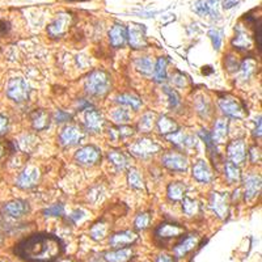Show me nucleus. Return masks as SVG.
<instances>
[{
	"mask_svg": "<svg viewBox=\"0 0 262 262\" xmlns=\"http://www.w3.org/2000/svg\"><path fill=\"white\" fill-rule=\"evenodd\" d=\"M15 253L29 262H54L63 253V244L53 235H31L17 244Z\"/></svg>",
	"mask_w": 262,
	"mask_h": 262,
	"instance_id": "f257e3e1",
	"label": "nucleus"
},
{
	"mask_svg": "<svg viewBox=\"0 0 262 262\" xmlns=\"http://www.w3.org/2000/svg\"><path fill=\"white\" fill-rule=\"evenodd\" d=\"M85 92L93 97H104L110 92L112 88V79L106 71L96 70L92 71L85 79Z\"/></svg>",
	"mask_w": 262,
	"mask_h": 262,
	"instance_id": "f03ea898",
	"label": "nucleus"
},
{
	"mask_svg": "<svg viewBox=\"0 0 262 262\" xmlns=\"http://www.w3.org/2000/svg\"><path fill=\"white\" fill-rule=\"evenodd\" d=\"M131 155H134L135 157L139 159H148V157L156 155L157 152L161 151V146L157 143L155 139L148 137H143L141 139L135 141L134 143L128 147Z\"/></svg>",
	"mask_w": 262,
	"mask_h": 262,
	"instance_id": "7ed1b4c3",
	"label": "nucleus"
},
{
	"mask_svg": "<svg viewBox=\"0 0 262 262\" xmlns=\"http://www.w3.org/2000/svg\"><path fill=\"white\" fill-rule=\"evenodd\" d=\"M30 94L29 84L22 78H12L7 84V96L17 104L28 101Z\"/></svg>",
	"mask_w": 262,
	"mask_h": 262,
	"instance_id": "20e7f679",
	"label": "nucleus"
},
{
	"mask_svg": "<svg viewBox=\"0 0 262 262\" xmlns=\"http://www.w3.org/2000/svg\"><path fill=\"white\" fill-rule=\"evenodd\" d=\"M101 160V150L99 147L89 144L79 148L75 153V161L79 166L93 167Z\"/></svg>",
	"mask_w": 262,
	"mask_h": 262,
	"instance_id": "39448f33",
	"label": "nucleus"
},
{
	"mask_svg": "<svg viewBox=\"0 0 262 262\" xmlns=\"http://www.w3.org/2000/svg\"><path fill=\"white\" fill-rule=\"evenodd\" d=\"M161 164L167 169L173 172H186L189 167V160L186 155L177 151H169L161 156Z\"/></svg>",
	"mask_w": 262,
	"mask_h": 262,
	"instance_id": "423d86ee",
	"label": "nucleus"
},
{
	"mask_svg": "<svg viewBox=\"0 0 262 262\" xmlns=\"http://www.w3.org/2000/svg\"><path fill=\"white\" fill-rule=\"evenodd\" d=\"M127 41L128 45L134 50L146 49L148 46L146 36V26L142 25V24H135V22L130 24V26L127 28Z\"/></svg>",
	"mask_w": 262,
	"mask_h": 262,
	"instance_id": "0eeeda50",
	"label": "nucleus"
},
{
	"mask_svg": "<svg viewBox=\"0 0 262 262\" xmlns=\"http://www.w3.org/2000/svg\"><path fill=\"white\" fill-rule=\"evenodd\" d=\"M85 138L84 130L78 125L66 126L59 134V144L63 147L78 146Z\"/></svg>",
	"mask_w": 262,
	"mask_h": 262,
	"instance_id": "6e6552de",
	"label": "nucleus"
},
{
	"mask_svg": "<svg viewBox=\"0 0 262 262\" xmlns=\"http://www.w3.org/2000/svg\"><path fill=\"white\" fill-rule=\"evenodd\" d=\"M209 206L219 219H225L230 214V195L227 193H211Z\"/></svg>",
	"mask_w": 262,
	"mask_h": 262,
	"instance_id": "1a4fd4ad",
	"label": "nucleus"
},
{
	"mask_svg": "<svg viewBox=\"0 0 262 262\" xmlns=\"http://www.w3.org/2000/svg\"><path fill=\"white\" fill-rule=\"evenodd\" d=\"M218 105L223 114L230 117V118L241 119L244 117V108L234 97L224 96L222 99H219Z\"/></svg>",
	"mask_w": 262,
	"mask_h": 262,
	"instance_id": "9d476101",
	"label": "nucleus"
},
{
	"mask_svg": "<svg viewBox=\"0 0 262 262\" xmlns=\"http://www.w3.org/2000/svg\"><path fill=\"white\" fill-rule=\"evenodd\" d=\"M247 144L243 139H235V141L228 143L227 156L231 162H234L236 166H241L247 160Z\"/></svg>",
	"mask_w": 262,
	"mask_h": 262,
	"instance_id": "9b49d317",
	"label": "nucleus"
},
{
	"mask_svg": "<svg viewBox=\"0 0 262 262\" xmlns=\"http://www.w3.org/2000/svg\"><path fill=\"white\" fill-rule=\"evenodd\" d=\"M72 22V16L70 13H59L56 16V19L47 26V33L53 38H59L66 35V31L69 30L70 25Z\"/></svg>",
	"mask_w": 262,
	"mask_h": 262,
	"instance_id": "f8f14e48",
	"label": "nucleus"
},
{
	"mask_svg": "<svg viewBox=\"0 0 262 262\" xmlns=\"http://www.w3.org/2000/svg\"><path fill=\"white\" fill-rule=\"evenodd\" d=\"M40 178H41L40 169L35 166H28L26 168H24V171H22L21 173H20L16 185H17L20 189L28 190V189H31V187L36 186V185L38 184Z\"/></svg>",
	"mask_w": 262,
	"mask_h": 262,
	"instance_id": "ddd939ff",
	"label": "nucleus"
},
{
	"mask_svg": "<svg viewBox=\"0 0 262 262\" xmlns=\"http://www.w3.org/2000/svg\"><path fill=\"white\" fill-rule=\"evenodd\" d=\"M185 234V228L181 224L172 222H164L155 230V236L159 240H171V239H176Z\"/></svg>",
	"mask_w": 262,
	"mask_h": 262,
	"instance_id": "4468645a",
	"label": "nucleus"
},
{
	"mask_svg": "<svg viewBox=\"0 0 262 262\" xmlns=\"http://www.w3.org/2000/svg\"><path fill=\"white\" fill-rule=\"evenodd\" d=\"M105 125V119H104L103 114L96 109H88L84 116V126L85 130L92 134H97L101 133Z\"/></svg>",
	"mask_w": 262,
	"mask_h": 262,
	"instance_id": "2eb2a0df",
	"label": "nucleus"
},
{
	"mask_svg": "<svg viewBox=\"0 0 262 262\" xmlns=\"http://www.w3.org/2000/svg\"><path fill=\"white\" fill-rule=\"evenodd\" d=\"M261 190V176L256 173H249L244 177V198L245 201H252L256 198Z\"/></svg>",
	"mask_w": 262,
	"mask_h": 262,
	"instance_id": "dca6fc26",
	"label": "nucleus"
},
{
	"mask_svg": "<svg viewBox=\"0 0 262 262\" xmlns=\"http://www.w3.org/2000/svg\"><path fill=\"white\" fill-rule=\"evenodd\" d=\"M166 138L167 141L171 142L172 144H175L178 148H181V150H184V148H193V147L196 146V138L193 134H187V133H185L184 130H180V128L176 133Z\"/></svg>",
	"mask_w": 262,
	"mask_h": 262,
	"instance_id": "f3484780",
	"label": "nucleus"
},
{
	"mask_svg": "<svg viewBox=\"0 0 262 262\" xmlns=\"http://www.w3.org/2000/svg\"><path fill=\"white\" fill-rule=\"evenodd\" d=\"M198 243H200V236H198V235H186V236L173 248V253H175V256L177 257V258H182V257L186 256L187 253H190L191 250L198 245Z\"/></svg>",
	"mask_w": 262,
	"mask_h": 262,
	"instance_id": "a211bd4d",
	"label": "nucleus"
},
{
	"mask_svg": "<svg viewBox=\"0 0 262 262\" xmlns=\"http://www.w3.org/2000/svg\"><path fill=\"white\" fill-rule=\"evenodd\" d=\"M137 240L138 235L134 231H122L112 235L109 239V244L112 248L119 249V248H125L127 245L134 244Z\"/></svg>",
	"mask_w": 262,
	"mask_h": 262,
	"instance_id": "6ab92c4d",
	"label": "nucleus"
},
{
	"mask_svg": "<svg viewBox=\"0 0 262 262\" xmlns=\"http://www.w3.org/2000/svg\"><path fill=\"white\" fill-rule=\"evenodd\" d=\"M191 175H193L194 180L201 184H209V182L212 181V172L211 168L209 167L205 160H198L193 166V169H191Z\"/></svg>",
	"mask_w": 262,
	"mask_h": 262,
	"instance_id": "aec40b11",
	"label": "nucleus"
},
{
	"mask_svg": "<svg viewBox=\"0 0 262 262\" xmlns=\"http://www.w3.org/2000/svg\"><path fill=\"white\" fill-rule=\"evenodd\" d=\"M232 46L237 50H250L252 49V37L241 25H237L236 29H235V38L232 41Z\"/></svg>",
	"mask_w": 262,
	"mask_h": 262,
	"instance_id": "412c9836",
	"label": "nucleus"
},
{
	"mask_svg": "<svg viewBox=\"0 0 262 262\" xmlns=\"http://www.w3.org/2000/svg\"><path fill=\"white\" fill-rule=\"evenodd\" d=\"M109 41L110 45L116 49L125 46V44L127 42V28L122 24L113 25L109 31Z\"/></svg>",
	"mask_w": 262,
	"mask_h": 262,
	"instance_id": "4be33fe9",
	"label": "nucleus"
},
{
	"mask_svg": "<svg viewBox=\"0 0 262 262\" xmlns=\"http://www.w3.org/2000/svg\"><path fill=\"white\" fill-rule=\"evenodd\" d=\"M4 212L7 215L11 216V218H16L19 219L21 216H24L25 214L29 212V205L26 201L22 200H15L8 202L4 206Z\"/></svg>",
	"mask_w": 262,
	"mask_h": 262,
	"instance_id": "5701e85b",
	"label": "nucleus"
},
{
	"mask_svg": "<svg viewBox=\"0 0 262 262\" xmlns=\"http://www.w3.org/2000/svg\"><path fill=\"white\" fill-rule=\"evenodd\" d=\"M228 130H230V123H228L227 119H216L211 134L212 141L215 142V143H224L228 137Z\"/></svg>",
	"mask_w": 262,
	"mask_h": 262,
	"instance_id": "b1692460",
	"label": "nucleus"
},
{
	"mask_svg": "<svg viewBox=\"0 0 262 262\" xmlns=\"http://www.w3.org/2000/svg\"><path fill=\"white\" fill-rule=\"evenodd\" d=\"M134 256L131 248H119L113 252H108L104 254L106 262H128Z\"/></svg>",
	"mask_w": 262,
	"mask_h": 262,
	"instance_id": "393cba45",
	"label": "nucleus"
},
{
	"mask_svg": "<svg viewBox=\"0 0 262 262\" xmlns=\"http://www.w3.org/2000/svg\"><path fill=\"white\" fill-rule=\"evenodd\" d=\"M134 67L143 76H152L153 69H155V62H153L151 56H138L134 60Z\"/></svg>",
	"mask_w": 262,
	"mask_h": 262,
	"instance_id": "a878e982",
	"label": "nucleus"
},
{
	"mask_svg": "<svg viewBox=\"0 0 262 262\" xmlns=\"http://www.w3.org/2000/svg\"><path fill=\"white\" fill-rule=\"evenodd\" d=\"M156 126L157 131L164 137H168L178 130L177 122L168 116H161L159 119H156Z\"/></svg>",
	"mask_w": 262,
	"mask_h": 262,
	"instance_id": "bb28decb",
	"label": "nucleus"
},
{
	"mask_svg": "<svg viewBox=\"0 0 262 262\" xmlns=\"http://www.w3.org/2000/svg\"><path fill=\"white\" fill-rule=\"evenodd\" d=\"M167 194H168V198L173 202H180L185 198V194H186V185L185 182L181 181H175L171 182L168 185V189H167Z\"/></svg>",
	"mask_w": 262,
	"mask_h": 262,
	"instance_id": "cd10ccee",
	"label": "nucleus"
},
{
	"mask_svg": "<svg viewBox=\"0 0 262 262\" xmlns=\"http://www.w3.org/2000/svg\"><path fill=\"white\" fill-rule=\"evenodd\" d=\"M200 137L202 138L203 142H205V144H206L207 151H209V155H210V157H211L212 161H214V164H218L219 160H220V153H219L216 143L212 141L211 134H210L207 130H203L202 128V130L200 131Z\"/></svg>",
	"mask_w": 262,
	"mask_h": 262,
	"instance_id": "c85d7f7f",
	"label": "nucleus"
},
{
	"mask_svg": "<svg viewBox=\"0 0 262 262\" xmlns=\"http://www.w3.org/2000/svg\"><path fill=\"white\" fill-rule=\"evenodd\" d=\"M108 160L112 162V166L117 171H125L128 167V157L127 155L118 150H112L108 152Z\"/></svg>",
	"mask_w": 262,
	"mask_h": 262,
	"instance_id": "c756f323",
	"label": "nucleus"
},
{
	"mask_svg": "<svg viewBox=\"0 0 262 262\" xmlns=\"http://www.w3.org/2000/svg\"><path fill=\"white\" fill-rule=\"evenodd\" d=\"M31 125L37 131H44L50 126V116L45 110H36L31 114Z\"/></svg>",
	"mask_w": 262,
	"mask_h": 262,
	"instance_id": "7c9ffc66",
	"label": "nucleus"
},
{
	"mask_svg": "<svg viewBox=\"0 0 262 262\" xmlns=\"http://www.w3.org/2000/svg\"><path fill=\"white\" fill-rule=\"evenodd\" d=\"M257 70V60L253 59V58H247L245 60L240 63V67H239V72H240V79L244 81L249 80L253 76V74L256 72Z\"/></svg>",
	"mask_w": 262,
	"mask_h": 262,
	"instance_id": "2f4dec72",
	"label": "nucleus"
},
{
	"mask_svg": "<svg viewBox=\"0 0 262 262\" xmlns=\"http://www.w3.org/2000/svg\"><path fill=\"white\" fill-rule=\"evenodd\" d=\"M224 176L230 184H237L241 180V171L239 166L231 161L224 162Z\"/></svg>",
	"mask_w": 262,
	"mask_h": 262,
	"instance_id": "473e14b6",
	"label": "nucleus"
},
{
	"mask_svg": "<svg viewBox=\"0 0 262 262\" xmlns=\"http://www.w3.org/2000/svg\"><path fill=\"white\" fill-rule=\"evenodd\" d=\"M156 114L152 112H148L141 117L139 122H138V130L141 133H150L153 128V126L156 125Z\"/></svg>",
	"mask_w": 262,
	"mask_h": 262,
	"instance_id": "72a5a7b5",
	"label": "nucleus"
},
{
	"mask_svg": "<svg viewBox=\"0 0 262 262\" xmlns=\"http://www.w3.org/2000/svg\"><path fill=\"white\" fill-rule=\"evenodd\" d=\"M167 58H159L157 62L155 63V69H153V80L156 83H164L167 80Z\"/></svg>",
	"mask_w": 262,
	"mask_h": 262,
	"instance_id": "f704fd0d",
	"label": "nucleus"
},
{
	"mask_svg": "<svg viewBox=\"0 0 262 262\" xmlns=\"http://www.w3.org/2000/svg\"><path fill=\"white\" fill-rule=\"evenodd\" d=\"M117 103L121 104V105L123 106H127V108H131V109L134 110L139 109L142 106V104H143L139 97L131 93H125L118 96L117 97Z\"/></svg>",
	"mask_w": 262,
	"mask_h": 262,
	"instance_id": "c9c22d12",
	"label": "nucleus"
},
{
	"mask_svg": "<svg viewBox=\"0 0 262 262\" xmlns=\"http://www.w3.org/2000/svg\"><path fill=\"white\" fill-rule=\"evenodd\" d=\"M127 182L133 189H138L141 190L144 187V180L142 177L141 172L138 171L137 168H131L127 173Z\"/></svg>",
	"mask_w": 262,
	"mask_h": 262,
	"instance_id": "e433bc0d",
	"label": "nucleus"
},
{
	"mask_svg": "<svg viewBox=\"0 0 262 262\" xmlns=\"http://www.w3.org/2000/svg\"><path fill=\"white\" fill-rule=\"evenodd\" d=\"M108 231H109V227H108V224L105 222H97L96 224L92 225L89 235H91L93 240L100 241L104 240L108 236Z\"/></svg>",
	"mask_w": 262,
	"mask_h": 262,
	"instance_id": "4c0bfd02",
	"label": "nucleus"
},
{
	"mask_svg": "<svg viewBox=\"0 0 262 262\" xmlns=\"http://www.w3.org/2000/svg\"><path fill=\"white\" fill-rule=\"evenodd\" d=\"M110 117L119 126L127 125L128 122L131 121V113L127 109H125V108H117V109H114L112 112V114H110Z\"/></svg>",
	"mask_w": 262,
	"mask_h": 262,
	"instance_id": "58836bf2",
	"label": "nucleus"
},
{
	"mask_svg": "<svg viewBox=\"0 0 262 262\" xmlns=\"http://www.w3.org/2000/svg\"><path fill=\"white\" fill-rule=\"evenodd\" d=\"M182 211L186 216L196 215L198 211H200V203H198V201L185 196L182 200Z\"/></svg>",
	"mask_w": 262,
	"mask_h": 262,
	"instance_id": "ea45409f",
	"label": "nucleus"
},
{
	"mask_svg": "<svg viewBox=\"0 0 262 262\" xmlns=\"http://www.w3.org/2000/svg\"><path fill=\"white\" fill-rule=\"evenodd\" d=\"M37 138L31 134H25L20 138L19 147L24 152H31L37 147Z\"/></svg>",
	"mask_w": 262,
	"mask_h": 262,
	"instance_id": "a19ab883",
	"label": "nucleus"
},
{
	"mask_svg": "<svg viewBox=\"0 0 262 262\" xmlns=\"http://www.w3.org/2000/svg\"><path fill=\"white\" fill-rule=\"evenodd\" d=\"M196 113L200 114L201 117L203 118H207L212 113V108H211V103H210L209 99L206 97H200L198 101H196Z\"/></svg>",
	"mask_w": 262,
	"mask_h": 262,
	"instance_id": "79ce46f5",
	"label": "nucleus"
},
{
	"mask_svg": "<svg viewBox=\"0 0 262 262\" xmlns=\"http://www.w3.org/2000/svg\"><path fill=\"white\" fill-rule=\"evenodd\" d=\"M164 89V93L168 96L169 99V106H171V109H177L178 106L181 105V97L178 96L177 92L175 91V89H172V88L169 87H164L162 88Z\"/></svg>",
	"mask_w": 262,
	"mask_h": 262,
	"instance_id": "37998d69",
	"label": "nucleus"
},
{
	"mask_svg": "<svg viewBox=\"0 0 262 262\" xmlns=\"http://www.w3.org/2000/svg\"><path fill=\"white\" fill-rule=\"evenodd\" d=\"M151 223V215L148 212H141V214H138L137 218H135V222L134 225L137 230L139 231H144L146 228H148Z\"/></svg>",
	"mask_w": 262,
	"mask_h": 262,
	"instance_id": "c03bdc74",
	"label": "nucleus"
},
{
	"mask_svg": "<svg viewBox=\"0 0 262 262\" xmlns=\"http://www.w3.org/2000/svg\"><path fill=\"white\" fill-rule=\"evenodd\" d=\"M63 214H64V207L60 203H54L44 210V215L47 218H58V216H62Z\"/></svg>",
	"mask_w": 262,
	"mask_h": 262,
	"instance_id": "a18cd8bd",
	"label": "nucleus"
},
{
	"mask_svg": "<svg viewBox=\"0 0 262 262\" xmlns=\"http://www.w3.org/2000/svg\"><path fill=\"white\" fill-rule=\"evenodd\" d=\"M209 37L210 40H211L214 49H215V50H220L223 42V31L219 30V29H210Z\"/></svg>",
	"mask_w": 262,
	"mask_h": 262,
	"instance_id": "49530a36",
	"label": "nucleus"
},
{
	"mask_svg": "<svg viewBox=\"0 0 262 262\" xmlns=\"http://www.w3.org/2000/svg\"><path fill=\"white\" fill-rule=\"evenodd\" d=\"M207 8H209V15L214 19H219L220 17V13H219V4H220V0H207L206 2Z\"/></svg>",
	"mask_w": 262,
	"mask_h": 262,
	"instance_id": "de8ad7c7",
	"label": "nucleus"
},
{
	"mask_svg": "<svg viewBox=\"0 0 262 262\" xmlns=\"http://www.w3.org/2000/svg\"><path fill=\"white\" fill-rule=\"evenodd\" d=\"M191 8H193V11L196 13V15H200V16L209 15V8H207V4L205 0H196Z\"/></svg>",
	"mask_w": 262,
	"mask_h": 262,
	"instance_id": "09e8293b",
	"label": "nucleus"
},
{
	"mask_svg": "<svg viewBox=\"0 0 262 262\" xmlns=\"http://www.w3.org/2000/svg\"><path fill=\"white\" fill-rule=\"evenodd\" d=\"M172 83L178 88H185L187 85V78L182 72H176L172 75Z\"/></svg>",
	"mask_w": 262,
	"mask_h": 262,
	"instance_id": "8fccbe9b",
	"label": "nucleus"
},
{
	"mask_svg": "<svg viewBox=\"0 0 262 262\" xmlns=\"http://www.w3.org/2000/svg\"><path fill=\"white\" fill-rule=\"evenodd\" d=\"M247 156L249 157V160L252 164H258L259 160H261V150H259V147H257V146L250 147L249 152H248Z\"/></svg>",
	"mask_w": 262,
	"mask_h": 262,
	"instance_id": "3c124183",
	"label": "nucleus"
},
{
	"mask_svg": "<svg viewBox=\"0 0 262 262\" xmlns=\"http://www.w3.org/2000/svg\"><path fill=\"white\" fill-rule=\"evenodd\" d=\"M85 218H87V212L83 211V210H80V209L74 210V211H72L71 214H70V216H69L70 220H72L74 223L83 222Z\"/></svg>",
	"mask_w": 262,
	"mask_h": 262,
	"instance_id": "603ef678",
	"label": "nucleus"
},
{
	"mask_svg": "<svg viewBox=\"0 0 262 262\" xmlns=\"http://www.w3.org/2000/svg\"><path fill=\"white\" fill-rule=\"evenodd\" d=\"M71 118V114L64 112V110H56L55 114H54V121H55L56 123H64V122H69Z\"/></svg>",
	"mask_w": 262,
	"mask_h": 262,
	"instance_id": "864d4df0",
	"label": "nucleus"
},
{
	"mask_svg": "<svg viewBox=\"0 0 262 262\" xmlns=\"http://www.w3.org/2000/svg\"><path fill=\"white\" fill-rule=\"evenodd\" d=\"M224 63L225 69H228V71H237L239 67H240V63H239V60H237L234 55H227Z\"/></svg>",
	"mask_w": 262,
	"mask_h": 262,
	"instance_id": "5fc2aeb1",
	"label": "nucleus"
},
{
	"mask_svg": "<svg viewBox=\"0 0 262 262\" xmlns=\"http://www.w3.org/2000/svg\"><path fill=\"white\" fill-rule=\"evenodd\" d=\"M117 130H118L119 138H128L134 134V128L127 125H121L119 127H117Z\"/></svg>",
	"mask_w": 262,
	"mask_h": 262,
	"instance_id": "6e6d98bb",
	"label": "nucleus"
},
{
	"mask_svg": "<svg viewBox=\"0 0 262 262\" xmlns=\"http://www.w3.org/2000/svg\"><path fill=\"white\" fill-rule=\"evenodd\" d=\"M10 128V122H8V118L0 114V135H4Z\"/></svg>",
	"mask_w": 262,
	"mask_h": 262,
	"instance_id": "4d7b16f0",
	"label": "nucleus"
},
{
	"mask_svg": "<svg viewBox=\"0 0 262 262\" xmlns=\"http://www.w3.org/2000/svg\"><path fill=\"white\" fill-rule=\"evenodd\" d=\"M240 3V0H222V6L224 10H231Z\"/></svg>",
	"mask_w": 262,
	"mask_h": 262,
	"instance_id": "13d9d810",
	"label": "nucleus"
},
{
	"mask_svg": "<svg viewBox=\"0 0 262 262\" xmlns=\"http://www.w3.org/2000/svg\"><path fill=\"white\" fill-rule=\"evenodd\" d=\"M91 108H92L91 103H88V101L84 100V99H80V100L78 101L79 110H88V109H91Z\"/></svg>",
	"mask_w": 262,
	"mask_h": 262,
	"instance_id": "bf43d9fd",
	"label": "nucleus"
},
{
	"mask_svg": "<svg viewBox=\"0 0 262 262\" xmlns=\"http://www.w3.org/2000/svg\"><path fill=\"white\" fill-rule=\"evenodd\" d=\"M156 262H175V259H173V257L172 256L167 254V253H161V254L157 256Z\"/></svg>",
	"mask_w": 262,
	"mask_h": 262,
	"instance_id": "052dcab7",
	"label": "nucleus"
},
{
	"mask_svg": "<svg viewBox=\"0 0 262 262\" xmlns=\"http://www.w3.org/2000/svg\"><path fill=\"white\" fill-rule=\"evenodd\" d=\"M254 137H261V117L256 119V127H254Z\"/></svg>",
	"mask_w": 262,
	"mask_h": 262,
	"instance_id": "680f3d73",
	"label": "nucleus"
},
{
	"mask_svg": "<svg viewBox=\"0 0 262 262\" xmlns=\"http://www.w3.org/2000/svg\"><path fill=\"white\" fill-rule=\"evenodd\" d=\"M4 150H6V147H4V144L2 143V142H0V159H2V157H3V155H4Z\"/></svg>",
	"mask_w": 262,
	"mask_h": 262,
	"instance_id": "e2e57ef3",
	"label": "nucleus"
},
{
	"mask_svg": "<svg viewBox=\"0 0 262 262\" xmlns=\"http://www.w3.org/2000/svg\"><path fill=\"white\" fill-rule=\"evenodd\" d=\"M0 262H7V261H4V259H0Z\"/></svg>",
	"mask_w": 262,
	"mask_h": 262,
	"instance_id": "0e129e2a",
	"label": "nucleus"
},
{
	"mask_svg": "<svg viewBox=\"0 0 262 262\" xmlns=\"http://www.w3.org/2000/svg\"><path fill=\"white\" fill-rule=\"evenodd\" d=\"M93 262H101V261H93Z\"/></svg>",
	"mask_w": 262,
	"mask_h": 262,
	"instance_id": "69168bd1",
	"label": "nucleus"
}]
</instances>
